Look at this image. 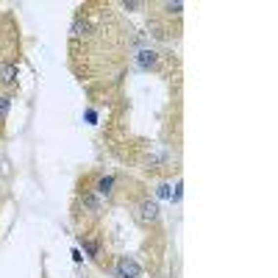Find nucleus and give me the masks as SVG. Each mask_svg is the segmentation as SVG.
<instances>
[{
  "mask_svg": "<svg viewBox=\"0 0 278 278\" xmlns=\"http://www.w3.org/2000/svg\"><path fill=\"white\" fill-rule=\"evenodd\" d=\"M137 64H139L142 70L153 67V64H156V53H153V50H142V53L137 56Z\"/></svg>",
  "mask_w": 278,
  "mask_h": 278,
  "instance_id": "nucleus-4",
  "label": "nucleus"
},
{
  "mask_svg": "<svg viewBox=\"0 0 278 278\" xmlns=\"http://www.w3.org/2000/svg\"><path fill=\"white\" fill-rule=\"evenodd\" d=\"M9 106H11V100H9V97H0V117H6Z\"/></svg>",
  "mask_w": 278,
  "mask_h": 278,
  "instance_id": "nucleus-9",
  "label": "nucleus"
},
{
  "mask_svg": "<svg viewBox=\"0 0 278 278\" xmlns=\"http://www.w3.org/2000/svg\"><path fill=\"white\" fill-rule=\"evenodd\" d=\"M84 248L89 251V256H95V253H97V245L95 242H84Z\"/></svg>",
  "mask_w": 278,
  "mask_h": 278,
  "instance_id": "nucleus-10",
  "label": "nucleus"
},
{
  "mask_svg": "<svg viewBox=\"0 0 278 278\" xmlns=\"http://www.w3.org/2000/svg\"><path fill=\"white\" fill-rule=\"evenodd\" d=\"M84 206H89L92 211H100V203H97V200L92 198V195H84Z\"/></svg>",
  "mask_w": 278,
  "mask_h": 278,
  "instance_id": "nucleus-6",
  "label": "nucleus"
},
{
  "mask_svg": "<svg viewBox=\"0 0 278 278\" xmlns=\"http://www.w3.org/2000/svg\"><path fill=\"white\" fill-rule=\"evenodd\" d=\"M112 186H114V178H112V175H106V178H100V181H97V192H100V195H112Z\"/></svg>",
  "mask_w": 278,
  "mask_h": 278,
  "instance_id": "nucleus-5",
  "label": "nucleus"
},
{
  "mask_svg": "<svg viewBox=\"0 0 278 278\" xmlns=\"http://www.w3.org/2000/svg\"><path fill=\"white\" fill-rule=\"evenodd\" d=\"M139 273H142V267H139L134 259H128V256H122V259L117 261V276L120 278H139Z\"/></svg>",
  "mask_w": 278,
  "mask_h": 278,
  "instance_id": "nucleus-2",
  "label": "nucleus"
},
{
  "mask_svg": "<svg viewBox=\"0 0 278 278\" xmlns=\"http://www.w3.org/2000/svg\"><path fill=\"white\" fill-rule=\"evenodd\" d=\"M164 9L170 11V14H181V9H184V3H178V0H175V3H164Z\"/></svg>",
  "mask_w": 278,
  "mask_h": 278,
  "instance_id": "nucleus-7",
  "label": "nucleus"
},
{
  "mask_svg": "<svg viewBox=\"0 0 278 278\" xmlns=\"http://www.w3.org/2000/svg\"><path fill=\"white\" fill-rule=\"evenodd\" d=\"M137 220L139 223H156L159 220V203L156 200H145V203H139V208H137Z\"/></svg>",
  "mask_w": 278,
  "mask_h": 278,
  "instance_id": "nucleus-1",
  "label": "nucleus"
},
{
  "mask_svg": "<svg viewBox=\"0 0 278 278\" xmlns=\"http://www.w3.org/2000/svg\"><path fill=\"white\" fill-rule=\"evenodd\" d=\"M84 34H87V23H81L78 20V23L72 25V36H84Z\"/></svg>",
  "mask_w": 278,
  "mask_h": 278,
  "instance_id": "nucleus-8",
  "label": "nucleus"
},
{
  "mask_svg": "<svg viewBox=\"0 0 278 278\" xmlns=\"http://www.w3.org/2000/svg\"><path fill=\"white\" fill-rule=\"evenodd\" d=\"M0 81H3V84H14V81H17V67H14V64H3V67H0Z\"/></svg>",
  "mask_w": 278,
  "mask_h": 278,
  "instance_id": "nucleus-3",
  "label": "nucleus"
},
{
  "mask_svg": "<svg viewBox=\"0 0 278 278\" xmlns=\"http://www.w3.org/2000/svg\"><path fill=\"white\" fill-rule=\"evenodd\" d=\"M159 195H162V198H170V186H167V184H162V186H159Z\"/></svg>",
  "mask_w": 278,
  "mask_h": 278,
  "instance_id": "nucleus-11",
  "label": "nucleus"
}]
</instances>
